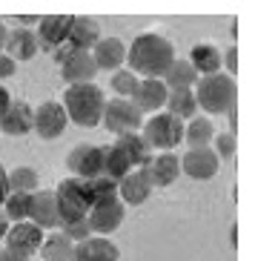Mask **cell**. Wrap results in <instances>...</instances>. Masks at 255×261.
I'll return each instance as SVG.
<instances>
[{"mask_svg": "<svg viewBox=\"0 0 255 261\" xmlns=\"http://www.w3.org/2000/svg\"><path fill=\"white\" fill-rule=\"evenodd\" d=\"M126 61L138 77H163L175 61V43L161 32H140L126 49Z\"/></svg>", "mask_w": 255, "mask_h": 261, "instance_id": "6da1fadb", "label": "cell"}, {"mask_svg": "<svg viewBox=\"0 0 255 261\" xmlns=\"http://www.w3.org/2000/svg\"><path fill=\"white\" fill-rule=\"evenodd\" d=\"M61 103H63V109H66L69 123L92 129V126H98L101 118H103L106 98H103V89L95 86V84H72V86H66Z\"/></svg>", "mask_w": 255, "mask_h": 261, "instance_id": "7a4b0ae2", "label": "cell"}, {"mask_svg": "<svg viewBox=\"0 0 255 261\" xmlns=\"http://www.w3.org/2000/svg\"><path fill=\"white\" fill-rule=\"evenodd\" d=\"M192 92H195L198 109H204L207 115H226L238 103V84L226 72L198 77V84L192 86Z\"/></svg>", "mask_w": 255, "mask_h": 261, "instance_id": "3957f363", "label": "cell"}, {"mask_svg": "<svg viewBox=\"0 0 255 261\" xmlns=\"http://www.w3.org/2000/svg\"><path fill=\"white\" fill-rule=\"evenodd\" d=\"M54 201H58V221L61 224H72L80 221L89 215L92 210V195H89V187H86L83 178H63L58 190H54Z\"/></svg>", "mask_w": 255, "mask_h": 261, "instance_id": "277c9868", "label": "cell"}, {"mask_svg": "<svg viewBox=\"0 0 255 261\" xmlns=\"http://www.w3.org/2000/svg\"><path fill=\"white\" fill-rule=\"evenodd\" d=\"M140 138L149 149H158V152H172L175 146L184 141V121H178L169 112H155V115L144 118L140 123Z\"/></svg>", "mask_w": 255, "mask_h": 261, "instance_id": "5b68a950", "label": "cell"}, {"mask_svg": "<svg viewBox=\"0 0 255 261\" xmlns=\"http://www.w3.org/2000/svg\"><path fill=\"white\" fill-rule=\"evenodd\" d=\"M101 123L109 132L124 135V132H138L144 123V112L138 109V103L129 98H109L103 107V118Z\"/></svg>", "mask_w": 255, "mask_h": 261, "instance_id": "8992f818", "label": "cell"}, {"mask_svg": "<svg viewBox=\"0 0 255 261\" xmlns=\"http://www.w3.org/2000/svg\"><path fill=\"white\" fill-rule=\"evenodd\" d=\"M178 161H181V175H189L192 181H209L221 169V158L212 152V146H192L184 155H178Z\"/></svg>", "mask_w": 255, "mask_h": 261, "instance_id": "52a82bcc", "label": "cell"}, {"mask_svg": "<svg viewBox=\"0 0 255 261\" xmlns=\"http://www.w3.org/2000/svg\"><path fill=\"white\" fill-rule=\"evenodd\" d=\"M43 236H46V230H40L35 221H15L9 224L6 230V250H12V253L23 255V258H32V255L40 250V244H43Z\"/></svg>", "mask_w": 255, "mask_h": 261, "instance_id": "ba28073f", "label": "cell"}, {"mask_svg": "<svg viewBox=\"0 0 255 261\" xmlns=\"http://www.w3.org/2000/svg\"><path fill=\"white\" fill-rule=\"evenodd\" d=\"M66 169L75 178H83V181L101 175L103 172V146H98V144L72 146L69 155H66Z\"/></svg>", "mask_w": 255, "mask_h": 261, "instance_id": "9c48e42d", "label": "cell"}, {"mask_svg": "<svg viewBox=\"0 0 255 261\" xmlns=\"http://www.w3.org/2000/svg\"><path fill=\"white\" fill-rule=\"evenodd\" d=\"M124 201L121 198H109V201H95L86 221H89V230L92 236H112V232L124 224Z\"/></svg>", "mask_w": 255, "mask_h": 261, "instance_id": "30bf717a", "label": "cell"}, {"mask_svg": "<svg viewBox=\"0 0 255 261\" xmlns=\"http://www.w3.org/2000/svg\"><path fill=\"white\" fill-rule=\"evenodd\" d=\"M66 126H69V118H66V109L61 100H43L35 107V132L43 141L61 138Z\"/></svg>", "mask_w": 255, "mask_h": 261, "instance_id": "8fae6325", "label": "cell"}, {"mask_svg": "<svg viewBox=\"0 0 255 261\" xmlns=\"http://www.w3.org/2000/svg\"><path fill=\"white\" fill-rule=\"evenodd\" d=\"M72 17L75 15H46L38 20V32H35V38H38V46L46 49L49 55L54 49H61L66 40H69V29H72Z\"/></svg>", "mask_w": 255, "mask_h": 261, "instance_id": "7c38bea8", "label": "cell"}, {"mask_svg": "<svg viewBox=\"0 0 255 261\" xmlns=\"http://www.w3.org/2000/svg\"><path fill=\"white\" fill-rule=\"evenodd\" d=\"M152 181H149L147 169L138 167V169H129L121 181H118V198L124 201V207H138L152 195Z\"/></svg>", "mask_w": 255, "mask_h": 261, "instance_id": "4fadbf2b", "label": "cell"}, {"mask_svg": "<svg viewBox=\"0 0 255 261\" xmlns=\"http://www.w3.org/2000/svg\"><path fill=\"white\" fill-rule=\"evenodd\" d=\"M152 187H172L181 178V161L175 152H152L144 164Z\"/></svg>", "mask_w": 255, "mask_h": 261, "instance_id": "5bb4252c", "label": "cell"}, {"mask_svg": "<svg viewBox=\"0 0 255 261\" xmlns=\"http://www.w3.org/2000/svg\"><path fill=\"white\" fill-rule=\"evenodd\" d=\"M166 98H169V89L163 86L161 77H140L138 92H135V103L144 115H155V112H163L166 107Z\"/></svg>", "mask_w": 255, "mask_h": 261, "instance_id": "9a60e30c", "label": "cell"}, {"mask_svg": "<svg viewBox=\"0 0 255 261\" xmlns=\"http://www.w3.org/2000/svg\"><path fill=\"white\" fill-rule=\"evenodd\" d=\"M72 261H121V250L106 236H89L75 244Z\"/></svg>", "mask_w": 255, "mask_h": 261, "instance_id": "2e32d148", "label": "cell"}, {"mask_svg": "<svg viewBox=\"0 0 255 261\" xmlns=\"http://www.w3.org/2000/svg\"><path fill=\"white\" fill-rule=\"evenodd\" d=\"M29 221H35L40 230H54L58 227V201L54 190H35L32 192V207H29Z\"/></svg>", "mask_w": 255, "mask_h": 261, "instance_id": "e0dca14e", "label": "cell"}, {"mask_svg": "<svg viewBox=\"0 0 255 261\" xmlns=\"http://www.w3.org/2000/svg\"><path fill=\"white\" fill-rule=\"evenodd\" d=\"M89 55H92V61H95L98 69L118 72L121 66H124V61H126V46H124V40L121 38H101L92 46Z\"/></svg>", "mask_w": 255, "mask_h": 261, "instance_id": "ac0fdd59", "label": "cell"}, {"mask_svg": "<svg viewBox=\"0 0 255 261\" xmlns=\"http://www.w3.org/2000/svg\"><path fill=\"white\" fill-rule=\"evenodd\" d=\"M101 23L95 17H86V15H77L72 17V29H69V43L75 52H92V46L101 40Z\"/></svg>", "mask_w": 255, "mask_h": 261, "instance_id": "d6986e66", "label": "cell"}, {"mask_svg": "<svg viewBox=\"0 0 255 261\" xmlns=\"http://www.w3.org/2000/svg\"><path fill=\"white\" fill-rule=\"evenodd\" d=\"M35 129V109L26 100H12L6 115L0 118V132L6 135H26Z\"/></svg>", "mask_w": 255, "mask_h": 261, "instance_id": "ffe728a7", "label": "cell"}, {"mask_svg": "<svg viewBox=\"0 0 255 261\" xmlns=\"http://www.w3.org/2000/svg\"><path fill=\"white\" fill-rule=\"evenodd\" d=\"M3 52H6L15 63L32 61V58L40 52L38 38H35V29H26V26L12 29V32H9V40H6V49H3Z\"/></svg>", "mask_w": 255, "mask_h": 261, "instance_id": "44dd1931", "label": "cell"}, {"mask_svg": "<svg viewBox=\"0 0 255 261\" xmlns=\"http://www.w3.org/2000/svg\"><path fill=\"white\" fill-rule=\"evenodd\" d=\"M98 75V66H95L92 55L89 52H75L69 61L61 66V77L66 81V86L72 84H92V77Z\"/></svg>", "mask_w": 255, "mask_h": 261, "instance_id": "7402d4cb", "label": "cell"}, {"mask_svg": "<svg viewBox=\"0 0 255 261\" xmlns=\"http://www.w3.org/2000/svg\"><path fill=\"white\" fill-rule=\"evenodd\" d=\"M186 61L192 63V69L198 72V75H215V72H224V63H221V49L215 46V43H195L192 52H189V58Z\"/></svg>", "mask_w": 255, "mask_h": 261, "instance_id": "603a6c76", "label": "cell"}, {"mask_svg": "<svg viewBox=\"0 0 255 261\" xmlns=\"http://www.w3.org/2000/svg\"><path fill=\"white\" fill-rule=\"evenodd\" d=\"M40 261H72L75 253V241L63 230H54L43 236V244H40Z\"/></svg>", "mask_w": 255, "mask_h": 261, "instance_id": "cb8c5ba5", "label": "cell"}, {"mask_svg": "<svg viewBox=\"0 0 255 261\" xmlns=\"http://www.w3.org/2000/svg\"><path fill=\"white\" fill-rule=\"evenodd\" d=\"M198 72L192 69V63L186 61V58H175V61H172V66L166 72H163V86H166V89H192L195 84H198Z\"/></svg>", "mask_w": 255, "mask_h": 261, "instance_id": "d4e9b609", "label": "cell"}, {"mask_svg": "<svg viewBox=\"0 0 255 261\" xmlns=\"http://www.w3.org/2000/svg\"><path fill=\"white\" fill-rule=\"evenodd\" d=\"M115 146L129 158V164L135 169L144 167V164L149 161V155H152V149H149V146L144 144V138H140V132H124V135H115Z\"/></svg>", "mask_w": 255, "mask_h": 261, "instance_id": "484cf974", "label": "cell"}, {"mask_svg": "<svg viewBox=\"0 0 255 261\" xmlns=\"http://www.w3.org/2000/svg\"><path fill=\"white\" fill-rule=\"evenodd\" d=\"M215 138V126H212V118L209 115H195L184 123V141L186 146H209Z\"/></svg>", "mask_w": 255, "mask_h": 261, "instance_id": "4316f807", "label": "cell"}, {"mask_svg": "<svg viewBox=\"0 0 255 261\" xmlns=\"http://www.w3.org/2000/svg\"><path fill=\"white\" fill-rule=\"evenodd\" d=\"M163 112H169V115H175L178 121H189V118L198 115V103H195V92L192 89H172L169 98H166V107H163Z\"/></svg>", "mask_w": 255, "mask_h": 261, "instance_id": "83f0119b", "label": "cell"}, {"mask_svg": "<svg viewBox=\"0 0 255 261\" xmlns=\"http://www.w3.org/2000/svg\"><path fill=\"white\" fill-rule=\"evenodd\" d=\"M129 169H135V167H132L129 158H126V155L121 152L115 144L103 146V175H109V178H115V181H121V178H124Z\"/></svg>", "mask_w": 255, "mask_h": 261, "instance_id": "f1b7e54d", "label": "cell"}, {"mask_svg": "<svg viewBox=\"0 0 255 261\" xmlns=\"http://www.w3.org/2000/svg\"><path fill=\"white\" fill-rule=\"evenodd\" d=\"M0 207L6 213L9 224L26 221V218H29V207H32V192H9L6 201H3Z\"/></svg>", "mask_w": 255, "mask_h": 261, "instance_id": "f546056e", "label": "cell"}, {"mask_svg": "<svg viewBox=\"0 0 255 261\" xmlns=\"http://www.w3.org/2000/svg\"><path fill=\"white\" fill-rule=\"evenodd\" d=\"M9 172V192H35L38 190V169L32 167H15V169H6Z\"/></svg>", "mask_w": 255, "mask_h": 261, "instance_id": "4dcf8cb0", "label": "cell"}, {"mask_svg": "<svg viewBox=\"0 0 255 261\" xmlns=\"http://www.w3.org/2000/svg\"><path fill=\"white\" fill-rule=\"evenodd\" d=\"M109 84H112V89H115V98H129L132 100L135 92H138L140 77L132 69H124V66H121L118 72H112V81H109Z\"/></svg>", "mask_w": 255, "mask_h": 261, "instance_id": "1f68e13d", "label": "cell"}, {"mask_svg": "<svg viewBox=\"0 0 255 261\" xmlns=\"http://www.w3.org/2000/svg\"><path fill=\"white\" fill-rule=\"evenodd\" d=\"M86 187H89V195H92V204L95 201H109V198H118V181L109 175H95L86 181Z\"/></svg>", "mask_w": 255, "mask_h": 261, "instance_id": "d6a6232c", "label": "cell"}, {"mask_svg": "<svg viewBox=\"0 0 255 261\" xmlns=\"http://www.w3.org/2000/svg\"><path fill=\"white\" fill-rule=\"evenodd\" d=\"M238 149V141H235V132H215L212 138V152L221 158V161H230Z\"/></svg>", "mask_w": 255, "mask_h": 261, "instance_id": "836d02e7", "label": "cell"}, {"mask_svg": "<svg viewBox=\"0 0 255 261\" xmlns=\"http://www.w3.org/2000/svg\"><path fill=\"white\" fill-rule=\"evenodd\" d=\"M63 232H66V236H69L75 244L92 236V230H89V221H86V218H80V221H72V224H63Z\"/></svg>", "mask_w": 255, "mask_h": 261, "instance_id": "e575fe53", "label": "cell"}, {"mask_svg": "<svg viewBox=\"0 0 255 261\" xmlns=\"http://www.w3.org/2000/svg\"><path fill=\"white\" fill-rule=\"evenodd\" d=\"M221 63H224V69L230 77H235V72H238V46L232 43V46L221 49Z\"/></svg>", "mask_w": 255, "mask_h": 261, "instance_id": "d590c367", "label": "cell"}, {"mask_svg": "<svg viewBox=\"0 0 255 261\" xmlns=\"http://www.w3.org/2000/svg\"><path fill=\"white\" fill-rule=\"evenodd\" d=\"M15 69H17V63L12 61L6 52H0V77H12V75H15Z\"/></svg>", "mask_w": 255, "mask_h": 261, "instance_id": "8d00e7d4", "label": "cell"}, {"mask_svg": "<svg viewBox=\"0 0 255 261\" xmlns=\"http://www.w3.org/2000/svg\"><path fill=\"white\" fill-rule=\"evenodd\" d=\"M72 55H75V49H72L69 43H63L61 49H54V52H52V61L58 63V66H63V63H66V61L72 58Z\"/></svg>", "mask_w": 255, "mask_h": 261, "instance_id": "74e56055", "label": "cell"}, {"mask_svg": "<svg viewBox=\"0 0 255 261\" xmlns=\"http://www.w3.org/2000/svg\"><path fill=\"white\" fill-rule=\"evenodd\" d=\"M12 100H15V98H12V92H9L3 84H0V118L6 115V109L12 107Z\"/></svg>", "mask_w": 255, "mask_h": 261, "instance_id": "f35d334b", "label": "cell"}, {"mask_svg": "<svg viewBox=\"0 0 255 261\" xmlns=\"http://www.w3.org/2000/svg\"><path fill=\"white\" fill-rule=\"evenodd\" d=\"M6 195H9V172L6 167H0V204L6 201Z\"/></svg>", "mask_w": 255, "mask_h": 261, "instance_id": "ab89813d", "label": "cell"}, {"mask_svg": "<svg viewBox=\"0 0 255 261\" xmlns=\"http://www.w3.org/2000/svg\"><path fill=\"white\" fill-rule=\"evenodd\" d=\"M0 261H29V258H23V255H17V253H12V250H0Z\"/></svg>", "mask_w": 255, "mask_h": 261, "instance_id": "60d3db41", "label": "cell"}, {"mask_svg": "<svg viewBox=\"0 0 255 261\" xmlns=\"http://www.w3.org/2000/svg\"><path fill=\"white\" fill-rule=\"evenodd\" d=\"M6 230H9V218H6V213H3V207H0V241L6 238Z\"/></svg>", "mask_w": 255, "mask_h": 261, "instance_id": "b9f144b4", "label": "cell"}, {"mask_svg": "<svg viewBox=\"0 0 255 261\" xmlns=\"http://www.w3.org/2000/svg\"><path fill=\"white\" fill-rule=\"evenodd\" d=\"M6 40H9V26L3 23V20H0V52L6 49Z\"/></svg>", "mask_w": 255, "mask_h": 261, "instance_id": "7bdbcfd3", "label": "cell"}, {"mask_svg": "<svg viewBox=\"0 0 255 261\" xmlns=\"http://www.w3.org/2000/svg\"><path fill=\"white\" fill-rule=\"evenodd\" d=\"M29 261H32V258H29Z\"/></svg>", "mask_w": 255, "mask_h": 261, "instance_id": "ee69618b", "label": "cell"}]
</instances>
